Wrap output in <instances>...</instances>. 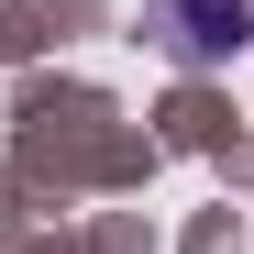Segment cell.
Returning a JSON list of instances; mask_svg holds the SVG:
<instances>
[{"label":"cell","instance_id":"1","mask_svg":"<svg viewBox=\"0 0 254 254\" xmlns=\"http://www.w3.org/2000/svg\"><path fill=\"white\" fill-rule=\"evenodd\" d=\"M166 22H177V56H232V45H254V0H166Z\"/></svg>","mask_w":254,"mask_h":254}]
</instances>
